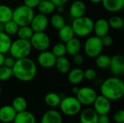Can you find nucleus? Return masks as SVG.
Returning <instances> with one entry per match:
<instances>
[{"mask_svg":"<svg viewBox=\"0 0 124 123\" xmlns=\"http://www.w3.org/2000/svg\"><path fill=\"white\" fill-rule=\"evenodd\" d=\"M101 41H102V45L104 47H109L113 43V38H112V36H109L108 34L102 36L101 38Z\"/></svg>","mask_w":124,"mask_h":123,"instance_id":"nucleus-39","label":"nucleus"},{"mask_svg":"<svg viewBox=\"0 0 124 123\" xmlns=\"http://www.w3.org/2000/svg\"><path fill=\"white\" fill-rule=\"evenodd\" d=\"M12 76H13L12 68L6 67L4 65L0 66V80L1 81L7 80Z\"/></svg>","mask_w":124,"mask_h":123,"instance_id":"nucleus-36","label":"nucleus"},{"mask_svg":"<svg viewBox=\"0 0 124 123\" xmlns=\"http://www.w3.org/2000/svg\"><path fill=\"white\" fill-rule=\"evenodd\" d=\"M32 46L29 40L17 38L12 42L9 52L15 59L28 57L31 53Z\"/></svg>","mask_w":124,"mask_h":123,"instance_id":"nucleus-4","label":"nucleus"},{"mask_svg":"<svg viewBox=\"0 0 124 123\" xmlns=\"http://www.w3.org/2000/svg\"><path fill=\"white\" fill-rule=\"evenodd\" d=\"M113 119L116 123H124V110L119 109L116 112Z\"/></svg>","mask_w":124,"mask_h":123,"instance_id":"nucleus-38","label":"nucleus"},{"mask_svg":"<svg viewBox=\"0 0 124 123\" xmlns=\"http://www.w3.org/2000/svg\"><path fill=\"white\" fill-rule=\"evenodd\" d=\"M1 87L0 86V94H1Z\"/></svg>","mask_w":124,"mask_h":123,"instance_id":"nucleus-50","label":"nucleus"},{"mask_svg":"<svg viewBox=\"0 0 124 123\" xmlns=\"http://www.w3.org/2000/svg\"><path fill=\"white\" fill-rule=\"evenodd\" d=\"M98 115L93 108H86L80 114V123H97Z\"/></svg>","mask_w":124,"mask_h":123,"instance_id":"nucleus-18","label":"nucleus"},{"mask_svg":"<svg viewBox=\"0 0 124 123\" xmlns=\"http://www.w3.org/2000/svg\"><path fill=\"white\" fill-rule=\"evenodd\" d=\"M11 106L14 108V109L17 113V112H20L26 110L28 103H27L26 99L24 97L17 96L12 100Z\"/></svg>","mask_w":124,"mask_h":123,"instance_id":"nucleus-29","label":"nucleus"},{"mask_svg":"<svg viewBox=\"0 0 124 123\" xmlns=\"http://www.w3.org/2000/svg\"><path fill=\"white\" fill-rule=\"evenodd\" d=\"M53 54L56 57H63L65 56L66 53V48H65V44L63 42H60L56 44H54L52 47V49L51 51Z\"/></svg>","mask_w":124,"mask_h":123,"instance_id":"nucleus-35","label":"nucleus"},{"mask_svg":"<svg viewBox=\"0 0 124 123\" xmlns=\"http://www.w3.org/2000/svg\"><path fill=\"white\" fill-rule=\"evenodd\" d=\"M29 41L32 48L39 51L47 50L51 42L49 36L44 31L34 32Z\"/></svg>","mask_w":124,"mask_h":123,"instance_id":"nucleus-8","label":"nucleus"},{"mask_svg":"<svg viewBox=\"0 0 124 123\" xmlns=\"http://www.w3.org/2000/svg\"><path fill=\"white\" fill-rule=\"evenodd\" d=\"M94 22V20L91 17L84 15L73 19L71 27L75 36L78 37H85L89 36L93 31Z\"/></svg>","mask_w":124,"mask_h":123,"instance_id":"nucleus-3","label":"nucleus"},{"mask_svg":"<svg viewBox=\"0 0 124 123\" xmlns=\"http://www.w3.org/2000/svg\"><path fill=\"white\" fill-rule=\"evenodd\" d=\"M103 7L110 12L121 11L124 7V0H102Z\"/></svg>","mask_w":124,"mask_h":123,"instance_id":"nucleus-20","label":"nucleus"},{"mask_svg":"<svg viewBox=\"0 0 124 123\" xmlns=\"http://www.w3.org/2000/svg\"><path fill=\"white\" fill-rule=\"evenodd\" d=\"M40 123H62V117L58 111L52 109L43 115Z\"/></svg>","mask_w":124,"mask_h":123,"instance_id":"nucleus-17","label":"nucleus"},{"mask_svg":"<svg viewBox=\"0 0 124 123\" xmlns=\"http://www.w3.org/2000/svg\"><path fill=\"white\" fill-rule=\"evenodd\" d=\"M11 37L4 32L0 33V53L6 54L9 52L12 44Z\"/></svg>","mask_w":124,"mask_h":123,"instance_id":"nucleus-27","label":"nucleus"},{"mask_svg":"<svg viewBox=\"0 0 124 123\" xmlns=\"http://www.w3.org/2000/svg\"><path fill=\"white\" fill-rule=\"evenodd\" d=\"M73 62H74V63L76 65H81L84 63V57L81 54L77 53L75 55H73Z\"/></svg>","mask_w":124,"mask_h":123,"instance_id":"nucleus-42","label":"nucleus"},{"mask_svg":"<svg viewBox=\"0 0 124 123\" xmlns=\"http://www.w3.org/2000/svg\"><path fill=\"white\" fill-rule=\"evenodd\" d=\"M49 25V19L47 15L39 13L34 14L30 26L33 30V32H42L45 31Z\"/></svg>","mask_w":124,"mask_h":123,"instance_id":"nucleus-11","label":"nucleus"},{"mask_svg":"<svg viewBox=\"0 0 124 123\" xmlns=\"http://www.w3.org/2000/svg\"><path fill=\"white\" fill-rule=\"evenodd\" d=\"M111 57L107 54H100L95 57L96 65L100 69H106L110 67Z\"/></svg>","mask_w":124,"mask_h":123,"instance_id":"nucleus-30","label":"nucleus"},{"mask_svg":"<svg viewBox=\"0 0 124 123\" xmlns=\"http://www.w3.org/2000/svg\"><path fill=\"white\" fill-rule=\"evenodd\" d=\"M78 90H79V88H78V86H75L72 88V91H73V93L75 95L78 93Z\"/></svg>","mask_w":124,"mask_h":123,"instance_id":"nucleus-47","label":"nucleus"},{"mask_svg":"<svg viewBox=\"0 0 124 123\" xmlns=\"http://www.w3.org/2000/svg\"><path fill=\"white\" fill-rule=\"evenodd\" d=\"M56 7L57 6H59V5H65L68 1V0H50Z\"/></svg>","mask_w":124,"mask_h":123,"instance_id":"nucleus-44","label":"nucleus"},{"mask_svg":"<svg viewBox=\"0 0 124 123\" xmlns=\"http://www.w3.org/2000/svg\"><path fill=\"white\" fill-rule=\"evenodd\" d=\"M68 80L70 83L73 85H78L81 83L84 79V70L80 67H75L73 69H70L68 72Z\"/></svg>","mask_w":124,"mask_h":123,"instance_id":"nucleus-19","label":"nucleus"},{"mask_svg":"<svg viewBox=\"0 0 124 123\" xmlns=\"http://www.w3.org/2000/svg\"><path fill=\"white\" fill-rule=\"evenodd\" d=\"M110 28L115 30H120L124 28V21L123 18L118 15H113L108 20Z\"/></svg>","mask_w":124,"mask_h":123,"instance_id":"nucleus-33","label":"nucleus"},{"mask_svg":"<svg viewBox=\"0 0 124 123\" xmlns=\"http://www.w3.org/2000/svg\"><path fill=\"white\" fill-rule=\"evenodd\" d=\"M94 109L99 115H108L111 109L110 101L102 96V94L97 95L94 103Z\"/></svg>","mask_w":124,"mask_h":123,"instance_id":"nucleus-10","label":"nucleus"},{"mask_svg":"<svg viewBox=\"0 0 124 123\" xmlns=\"http://www.w3.org/2000/svg\"><path fill=\"white\" fill-rule=\"evenodd\" d=\"M97 96V94L95 90L87 86L79 88L78 93L76 94V97L82 106H89L93 104Z\"/></svg>","mask_w":124,"mask_h":123,"instance_id":"nucleus-9","label":"nucleus"},{"mask_svg":"<svg viewBox=\"0 0 124 123\" xmlns=\"http://www.w3.org/2000/svg\"><path fill=\"white\" fill-rule=\"evenodd\" d=\"M50 24L52 25V26L53 28L59 30L62 27H63L66 24V22H65V20L64 17L62 15H61V14L56 13V14H52V16L51 17Z\"/></svg>","mask_w":124,"mask_h":123,"instance_id":"nucleus-32","label":"nucleus"},{"mask_svg":"<svg viewBox=\"0 0 124 123\" xmlns=\"http://www.w3.org/2000/svg\"></svg>","mask_w":124,"mask_h":123,"instance_id":"nucleus-51","label":"nucleus"},{"mask_svg":"<svg viewBox=\"0 0 124 123\" xmlns=\"http://www.w3.org/2000/svg\"><path fill=\"white\" fill-rule=\"evenodd\" d=\"M86 7L85 3L81 0H76L74 1L70 7L69 14L71 17L73 19L82 17L84 15L86 12Z\"/></svg>","mask_w":124,"mask_h":123,"instance_id":"nucleus-14","label":"nucleus"},{"mask_svg":"<svg viewBox=\"0 0 124 123\" xmlns=\"http://www.w3.org/2000/svg\"><path fill=\"white\" fill-rule=\"evenodd\" d=\"M54 67H56L58 72L61 73H68L70 70L71 65L70 60L67 57L63 56V57H57Z\"/></svg>","mask_w":124,"mask_h":123,"instance_id":"nucleus-23","label":"nucleus"},{"mask_svg":"<svg viewBox=\"0 0 124 123\" xmlns=\"http://www.w3.org/2000/svg\"><path fill=\"white\" fill-rule=\"evenodd\" d=\"M18 28H19L18 25L12 20H9L5 23H4V32L7 35H9V36L17 34Z\"/></svg>","mask_w":124,"mask_h":123,"instance_id":"nucleus-34","label":"nucleus"},{"mask_svg":"<svg viewBox=\"0 0 124 123\" xmlns=\"http://www.w3.org/2000/svg\"><path fill=\"white\" fill-rule=\"evenodd\" d=\"M12 70L13 75L22 82L32 80L37 73L36 63L28 57L16 59Z\"/></svg>","mask_w":124,"mask_h":123,"instance_id":"nucleus-1","label":"nucleus"},{"mask_svg":"<svg viewBox=\"0 0 124 123\" xmlns=\"http://www.w3.org/2000/svg\"><path fill=\"white\" fill-rule=\"evenodd\" d=\"M37 8L39 13L48 15L55 11L56 6L50 0H41L38 4Z\"/></svg>","mask_w":124,"mask_h":123,"instance_id":"nucleus-25","label":"nucleus"},{"mask_svg":"<svg viewBox=\"0 0 124 123\" xmlns=\"http://www.w3.org/2000/svg\"><path fill=\"white\" fill-rule=\"evenodd\" d=\"M110 28L108 21L105 18H100L94 22L93 31L94 32L95 36L100 38L108 34Z\"/></svg>","mask_w":124,"mask_h":123,"instance_id":"nucleus-15","label":"nucleus"},{"mask_svg":"<svg viewBox=\"0 0 124 123\" xmlns=\"http://www.w3.org/2000/svg\"><path fill=\"white\" fill-rule=\"evenodd\" d=\"M4 55L2 53H0V66L3 65L4 63Z\"/></svg>","mask_w":124,"mask_h":123,"instance_id":"nucleus-46","label":"nucleus"},{"mask_svg":"<svg viewBox=\"0 0 124 123\" xmlns=\"http://www.w3.org/2000/svg\"><path fill=\"white\" fill-rule=\"evenodd\" d=\"M66 48V53L70 56H73L77 53H79L81 49V43L80 40L75 36L65 43Z\"/></svg>","mask_w":124,"mask_h":123,"instance_id":"nucleus-22","label":"nucleus"},{"mask_svg":"<svg viewBox=\"0 0 124 123\" xmlns=\"http://www.w3.org/2000/svg\"><path fill=\"white\" fill-rule=\"evenodd\" d=\"M13 9L8 5L0 4V22L5 23L12 19Z\"/></svg>","mask_w":124,"mask_h":123,"instance_id":"nucleus-28","label":"nucleus"},{"mask_svg":"<svg viewBox=\"0 0 124 123\" xmlns=\"http://www.w3.org/2000/svg\"><path fill=\"white\" fill-rule=\"evenodd\" d=\"M57 57L53 54L51 51L45 50L43 51H40L37 57L38 64L44 68H51L54 67L55 61Z\"/></svg>","mask_w":124,"mask_h":123,"instance_id":"nucleus-12","label":"nucleus"},{"mask_svg":"<svg viewBox=\"0 0 124 123\" xmlns=\"http://www.w3.org/2000/svg\"><path fill=\"white\" fill-rule=\"evenodd\" d=\"M34 14L33 9L23 4L17 6L13 9L12 20L15 21L18 26L30 25Z\"/></svg>","mask_w":124,"mask_h":123,"instance_id":"nucleus-5","label":"nucleus"},{"mask_svg":"<svg viewBox=\"0 0 124 123\" xmlns=\"http://www.w3.org/2000/svg\"><path fill=\"white\" fill-rule=\"evenodd\" d=\"M103 45L101 38L97 36L89 37L84 43V51L87 57L90 58H95L100 54L103 50Z\"/></svg>","mask_w":124,"mask_h":123,"instance_id":"nucleus-7","label":"nucleus"},{"mask_svg":"<svg viewBox=\"0 0 124 123\" xmlns=\"http://www.w3.org/2000/svg\"><path fill=\"white\" fill-rule=\"evenodd\" d=\"M84 76L88 80H93L97 77V72L93 68H87L84 70Z\"/></svg>","mask_w":124,"mask_h":123,"instance_id":"nucleus-37","label":"nucleus"},{"mask_svg":"<svg viewBox=\"0 0 124 123\" xmlns=\"http://www.w3.org/2000/svg\"><path fill=\"white\" fill-rule=\"evenodd\" d=\"M33 33L34 32L30 25L19 26V28L17 32V36L18 38L30 40V38L33 36Z\"/></svg>","mask_w":124,"mask_h":123,"instance_id":"nucleus-31","label":"nucleus"},{"mask_svg":"<svg viewBox=\"0 0 124 123\" xmlns=\"http://www.w3.org/2000/svg\"><path fill=\"white\" fill-rule=\"evenodd\" d=\"M12 123H36L34 115L27 110L17 112Z\"/></svg>","mask_w":124,"mask_h":123,"instance_id":"nucleus-21","label":"nucleus"},{"mask_svg":"<svg viewBox=\"0 0 124 123\" xmlns=\"http://www.w3.org/2000/svg\"><path fill=\"white\" fill-rule=\"evenodd\" d=\"M15 61H16V59L14 57H12L11 55L9 57H5L4 59L3 65L10 67V68H12V67L14 66V65L15 63Z\"/></svg>","mask_w":124,"mask_h":123,"instance_id":"nucleus-40","label":"nucleus"},{"mask_svg":"<svg viewBox=\"0 0 124 123\" xmlns=\"http://www.w3.org/2000/svg\"><path fill=\"white\" fill-rule=\"evenodd\" d=\"M92 3L94 4H98V3H101L102 0H89Z\"/></svg>","mask_w":124,"mask_h":123,"instance_id":"nucleus-48","label":"nucleus"},{"mask_svg":"<svg viewBox=\"0 0 124 123\" xmlns=\"http://www.w3.org/2000/svg\"><path fill=\"white\" fill-rule=\"evenodd\" d=\"M59 107L64 115L67 116H74L81 112L82 105L76 96H65L61 99Z\"/></svg>","mask_w":124,"mask_h":123,"instance_id":"nucleus-6","label":"nucleus"},{"mask_svg":"<svg viewBox=\"0 0 124 123\" xmlns=\"http://www.w3.org/2000/svg\"><path fill=\"white\" fill-rule=\"evenodd\" d=\"M97 123H110V117L108 115H98Z\"/></svg>","mask_w":124,"mask_h":123,"instance_id":"nucleus-43","label":"nucleus"},{"mask_svg":"<svg viewBox=\"0 0 124 123\" xmlns=\"http://www.w3.org/2000/svg\"><path fill=\"white\" fill-rule=\"evenodd\" d=\"M40 1L41 0H24V5H25L31 9H34V8L37 7Z\"/></svg>","mask_w":124,"mask_h":123,"instance_id":"nucleus-41","label":"nucleus"},{"mask_svg":"<svg viewBox=\"0 0 124 123\" xmlns=\"http://www.w3.org/2000/svg\"><path fill=\"white\" fill-rule=\"evenodd\" d=\"M55 10H57V12L60 14L62 13L64 11H65V7H64V5H59V6H57L56 8H55Z\"/></svg>","mask_w":124,"mask_h":123,"instance_id":"nucleus-45","label":"nucleus"},{"mask_svg":"<svg viewBox=\"0 0 124 123\" xmlns=\"http://www.w3.org/2000/svg\"><path fill=\"white\" fill-rule=\"evenodd\" d=\"M4 32V23L0 22V33Z\"/></svg>","mask_w":124,"mask_h":123,"instance_id":"nucleus-49","label":"nucleus"},{"mask_svg":"<svg viewBox=\"0 0 124 123\" xmlns=\"http://www.w3.org/2000/svg\"></svg>","mask_w":124,"mask_h":123,"instance_id":"nucleus-52","label":"nucleus"},{"mask_svg":"<svg viewBox=\"0 0 124 123\" xmlns=\"http://www.w3.org/2000/svg\"><path fill=\"white\" fill-rule=\"evenodd\" d=\"M16 114V111L11 105L2 106L0 107V122L3 123H12Z\"/></svg>","mask_w":124,"mask_h":123,"instance_id":"nucleus-16","label":"nucleus"},{"mask_svg":"<svg viewBox=\"0 0 124 123\" xmlns=\"http://www.w3.org/2000/svg\"><path fill=\"white\" fill-rule=\"evenodd\" d=\"M102 96L110 101H117L124 96V83L118 77H110L105 80L100 86Z\"/></svg>","mask_w":124,"mask_h":123,"instance_id":"nucleus-2","label":"nucleus"},{"mask_svg":"<svg viewBox=\"0 0 124 123\" xmlns=\"http://www.w3.org/2000/svg\"><path fill=\"white\" fill-rule=\"evenodd\" d=\"M109 68L111 72L116 75L121 76L124 73V58L121 54H116L111 57Z\"/></svg>","mask_w":124,"mask_h":123,"instance_id":"nucleus-13","label":"nucleus"},{"mask_svg":"<svg viewBox=\"0 0 124 123\" xmlns=\"http://www.w3.org/2000/svg\"><path fill=\"white\" fill-rule=\"evenodd\" d=\"M60 101H61V97L60 94L54 92H49L46 94L44 97L45 104L51 108L59 107Z\"/></svg>","mask_w":124,"mask_h":123,"instance_id":"nucleus-26","label":"nucleus"},{"mask_svg":"<svg viewBox=\"0 0 124 123\" xmlns=\"http://www.w3.org/2000/svg\"><path fill=\"white\" fill-rule=\"evenodd\" d=\"M75 36V33L70 25H65L58 30V37L61 42L65 43Z\"/></svg>","mask_w":124,"mask_h":123,"instance_id":"nucleus-24","label":"nucleus"}]
</instances>
